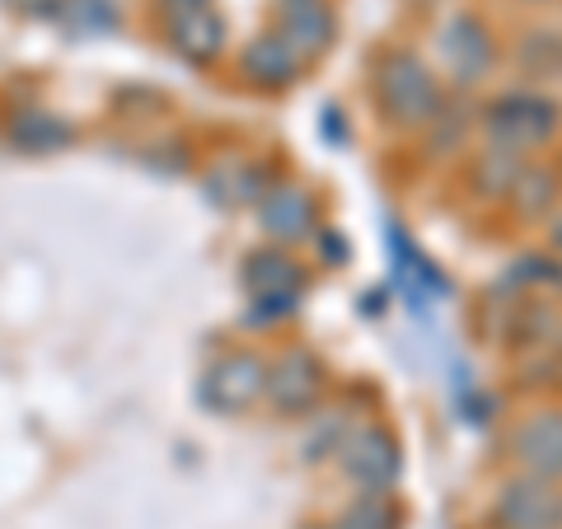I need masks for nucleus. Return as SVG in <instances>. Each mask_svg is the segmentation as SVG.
<instances>
[{"instance_id":"obj_18","label":"nucleus","mask_w":562,"mask_h":529,"mask_svg":"<svg viewBox=\"0 0 562 529\" xmlns=\"http://www.w3.org/2000/svg\"><path fill=\"white\" fill-rule=\"evenodd\" d=\"M553 244H558V254H562V216L553 221Z\"/></svg>"},{"instance_id":"obj_10","label":"nucleus","mask_w":562,"mask_h":529,"mask_svg":"<svg viewBox=\"0 0 562 529\" xmlns=\"http://www.w3.org/2000/svg\"><path fill=\"white\" fill-rule=\"evenodd\" d=\"M324 390V370L310 351H286L272 370H268V394L281 413H305L314 408V398Z\"/></svg>"},{"instance_id":"obj_13","label":"nucleus","mask_w":562,"mask_h":529,"mask_svg":"<svg viewBox=\"0 0 562 529\" xmlns=\"http://www.w3.org/2000/svg\"><path fill=\"white\" fill-rule=\"evenodd\" d=\"M262 230L281 244L310 239L314 235V202L305 188H272L262 198Z\"/></svg>"},{"instance_id":"obj_5","label":"nucleus","mask_w":562,"mask_h":529,"mask_svg":"<svg viewBox=\"0 0 562 529\" xmlns=\"http://www.w3.org/2000/svg\"><path fill=\"white\" fill-rule=\"evenodd\" d=\"M305 277L301 268L286 258V254H249L244 262V291L254 295V309L258 314H286L295 305V295H301Z\"/></svg>"},{"instance_id":"obj_19","label":"nucleus","mask_w":562,"mask_h":529,"mask_svg":"<svg viewBox=\"0 0 562 529\" xmlns=\"http://www.w3.org/2000/svg\"><path fill=\"white\" fill-rule=\"evenodd\" d=\"M281 5H305V0H281Z\"/></svg>"},{"instance_id":"obj_12","label":"nucleus","mask_w":562,"mask_h":529,"mask_svg":"<svg viewBox=\"0 0 562 529\" xmlns=\"http://www.w3.org/2000/svg\"><path fill=\"white\" fill-rule=\"evenodd\" d=\"M244 76H249L258 90H281V85L295 80V70H301V57L291 52V43L281 38V33H258V38L244 47Z\"/></svg>"},{"instance_id":"obj_8","label":"nucleus","mask_w":562,"mask_h":529,"mask_svg":"<svg viewBox=\"0 0 562 529\" xmlns=\"http://www.w3.org/2000/svg\"><path fill=\"white\" fill-rule=\"evenodd\" d=\"M512 454L516 464L530 473V479H562V413H535L512 440Z\"/></svg>"},{"instance_id":"obj_1","label":"nucleus","mask_w":562,"mask_h":529,"mask_svg":"<svg viewBox=\"0 0 562 529\" xmlns=\"http://www.w3.org/2000/svg\"><path fill=\"white\" fill-rule=\"evenodd\" d=\"M375 90H380V109L398 127H431L441 117V85H436L431 66L417 52H390L380 66Z\"/></svg>"},{"instance_id":"obj_4","label":"nucleus","mask_w":562,"mask_h":529,"mask_svg":"<svg viewBox=\"0 0 562 529\" xmlns=\"http://www.w3.org/2000/svg\"><path fill=\"white\" fill-rule=\"evenodd\" d=\"M342 464L347 479L371 497H384L398 479V440L384 427H361L342 440Z\"/></svg>"},{"instance_id":"obj_15","label":"nucleus","mask_w":562,"mask_h":529,"mask_svg":"<svg viewBox=\"0 0 562 529\" xmlns=\"http://www.w3.org/2000/svg\"><path fill=\"white\" fill-rule=\"evenodd\" d=\"M61 20H66L70 33L90 38V33H109L117 24V10H113V0H66Z\"/></svg>"},{"instance_id":"obj_11","label":"nucleus","mask_w":562,"mask_h":529,"mask_svg":"<svg viewBox=\"0 0 562 529\" xmlns=\"http://www.w3.org/2000/svg\"><path fill=\"white\" fill-rule=\"evenodd\" d=\"M277 33L291 43L295 57L310 61V57H319V52H328L338 24H333V10L324 5V0H305V5H281V29Z\"/></svg>"},{"instance_id":"obj_6","label":"nucleus","mask_w":562,"mask_h":529,"mask_svg":"<svg viewBox=\"0 0 562 529\" xmlns=\"http://www.w3.org/2000/svg\"><path fill=\"white\" fill-rule=\"evenodd\" d=\"M502 529H562V492L549 479H520L497 497Z\"/></svg>"},{"instance_id":"obj_17","label":"nucleus","mask_w":562,"mask_h":529,"mask_svg":"<svg viewBox=\"0 0 562 529\" xmlns=\"http://www.w3.org/2000/svg\"><path fill=\"white\" fill-rule=\"evenodd\" d=\"M14 10H29V14H57L66 0H10Z\"/></svg>"},{"instance_id":"obj_3","label":"nucleus","mask_w":562,"mask_h":529,"mask_svg":"<svg viewBox=\"0 0 562 529\" xmlns=\"http://www.w3.org/2000/svg\"><path fill=\"white\" fill-rule=\"evenodd\" d=\"M262 394H268V365H262L254 351L221 357L216 365L206 370V380H202V403H206L211 413H225V417L244 413Z\"/></svg>"},{"instance_id":"obj_7","label":"nucleus","mask_w":562,"mask_h":529,"mask_svg":"<svg viewBox=\"0 0 562 529\" xmlns=\"http://www.w3.org/2000/svg\"><path fill=\"white\" fill-rule=\"evenodd\" d=\"M169 43L188 61H211L225 47V24L211 10V0H183L169 5Z\"/></svg>"},{"instance_id":"obj_9","label":"nucleus","mask_w":562,"mask_h":529,"mask_svg":"<svg viewBox=\"0 0 562 529\" xmlns=\"http://www.w3.org/2000/svg\"><path fill=\"white\" fill-rule=\"evenodd\" d=\"M441 57L454 70V80H464V85L483 80L487 66H492V38H487V29L473 20V14H454V20L441 29Z\"/></svg>"},{"instance_id":"obj_16","label":"nucleus","mask_w":562,"mask_h":529,"mask_svg":"<svg viewBox=\"0 0 562 529\" xmlns=\"http://www.w3.org/2000/svg\"><path fill=\"white\" fill-rule=\"evenodd\" d=\"M338 529H394V510H390V502H384V497H371V492H366L357 506L342 510Z\"/></svg>"},{"instance_id":"obj_14","label":"nucleus","mask_w":562,"mask_h":529,"mask_svg":"<svg viewBox=\"0 0 562 529\" xmlns=\"http://www.w3.org/2000/svg\"><path fill=\"white\" fill-rule=\"evenodd\" d=\"M66 140H70V127H66V122H57L52 113H43V109H33V113H24L20 122H14V146H20V150L43 155V150L66 146Z\"/></svg>"},{"instance_id":"obj_2","label":"nucleus","mask_w":562,"mask_h":529,"mask_svg":"<svg viewBox=\"0 0 562 529\" xmlns=\"http://www.w3.org/2000/svg\"><path fill=\"white\" fill-rule=\"evenodd\" d=\"M483 127H487L492 146L525 155V150L543 146V140L558 132V103H553V99H539V94H530V90L502 94V99L487 109Z\"/></svg>"}]
</instances>
